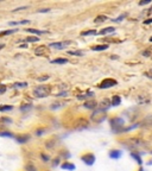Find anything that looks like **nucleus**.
Returning <instances> with one entry per match:
<instances>
[{
  "mask_svg": "<svg viewBox=\"0 0 152 171\" xmlns=\"http://www.w3.org/2000/svg\"><path fill=\"white\" fill-rule=\"evenodd\" d=\"M109 100H108V99H105V100H102L101 101V104L99 105V110L100 111H106V110H108V108H109Z\"/></svg>",
  "mask_w": 152,
  "mask_h": 171,
  "instance_id": "6e6552de",
  "label": "nucleus"
},
{
  "mask_svg": "<svg viewBox=\"0 0 152 171\" xmlns=\"http://www.w3.org/2000/svg\"><path fill=\"white\" fill-rule=\"evenodd\" d=\"M6 92V87L3 86V84H0V94H3V93Z\"/></svg>",
  "mask_w": 152,
  "mask_h": 171,
  "instance_id": "7c9ffc66",
  "label": "nucleus"
},
{
  "mask_svg": "<svg viewBox=\"0 0 152 171\" xmlns=\"http://www.w3.org/2000/svg\"><path fill=\"white\" fill-rule=\"evenodd\" d=\"M20 48H27V45H26V44H23V45H20Z\"/></svg>",
  "mask_w": 152,
  "mask_h": 171,
  "instance_id": "a19ab883",
  "label": "nucleus"
},
{
  "mask_svg": "<svg viewBox=\"0 0 152 171\" xmlns=\"http://www.w3.org/2000/svg\"><path fill=\"white\" fill-rule=\"evenodd\" d=\"M150 3V0H144V1H139V5H146Z\"/></svg>",
  "mask_w": 152,
  "mask_h": 171,
  "instance_id": "2f4dec72",
  "label": "nucleus"
},
{
  "mask_svg": "<svg viewBox=\"0 0 152 171\" xmlns=\"http://www.w3.org/2000/svg\"><path fill=\"white\" fill-rule=\"evenodd\" d=\"M34 53H36L37 56H43V55H46L48 53V48L44 46V45H40L38 48L34 49Z\"/></svg>",
  "mask_w": 152,
  "mask_h": 171,
  "instance_id": "0eeeda50",
  "label": "nucleus"
},
{
  "mask_svg": "<svg viewBox=\"0 0 152 171\" xmlns=\"http://www.w3.org/2000/svg\"><path fill=\"white\" fill-rule=\"evenodd\" d=\"M131 156H132L133 158H135V159H137V162H138L139 164H141V159H140V157H139L138 154H135V153H132V154H131Z\"/></svg>",
  "mask_w": 152,
  "mask_h": 171,
  "instance_id": "cd10ccee",
  "label": "nucleus"
},
{
  "mask_svg": "<svg viewBox=\"0 0 152 171\" xmlns=\"http://www.w3.org/2000/svg\"><path fill=\"white\" fill-rule=\"evenodd\" d=\"M0 135H3V137H13L9 132H0Z\"/></svg>",
  "mask_w": 152,
  "mask_h": 171,
  "instance_id": "c85d7f7f",
  "label": "nucleus"
},
{
  "mask_svg": "<svg viewBox=\"0 0 152 171\" xmlns=\"http://www.w3.org/2000/svg\"><path fill=\"white\" fill-rule=\"evenodd\" d=\"M25 169H26L27 171H36V168H34L32 164H27V165L25 166Z\"/></svg>",
  "mask_w": 152,
  "mask_h": 171,
  "instance_id": "bb28decb",
  "label": "nucleus"
},
{
  "mask_svg": "<svg viewBox=\"0 0 152 171\" xmlns=\"http://www.w3.org/2000/svg\"><path fill=\"white\" fill-rule=\"evenodd\" d=\"M105 119H106V114H105L103 111H100V110L94 112L93 115H92V120L95 121V122H102Z\"/></svg>",
  "mask_w": 152,
  "mask_h": 171,
  "instance_id": "7ed1b4c3",
  "label": "nucleus"
},
{
  "mask_svg": "<svg viewBox=\"0 0 152 171\" xmlns=\"http://www.w3.org/2000/svg\"><path fill=\"white\" fill-rule=\"evenodd\" d=\"M82 160H83L87 165H92V164H94V162H95V156L92 153L85 154V156H82Z\"/></svg>",
  "mask_w": 152,
  "mask_h": 171,
  "instance_id": "423d86ee",
  "label": "nucleus"
},
{
  "mask_svg": "<svg viewBox=\"0 0 152 171\" xmlns=\"http://www.w3.org/2000/svg\"><path fill=\"white\" fill-rule=\"evenodd\" d=\"M33 94L37 98H45L50 94V87L48 86H39L33 89Z\"/></svg>",
  "mask_w": 152,
  "mask_h": 171,
  "instance_id": "f257e3e1",
  "label": "nucleus"
},
{
  "mask_svg": "<svg viewBox=\"0 0 152 171\" xmlns=\"http://www.w3.org/2000/svg\"><path fill=\"white\" fill-rule=\"evenodd\" d=\"M49 11H50L49 9H44V10H39L38 12H40V13H42V12H49Z\"/></svg>",
  "mask_w": 152,
  "mask_h": 171,
  "instance_id": "e433bc0d",
  "label": "nucleus"
},
{
  "mask_svg": "<svg viewBox=\"0 0 152 171\" xmlns=\"http://www.w3.org/2000/svg\"><path fill=\"white\" fill-rule=\"evenodd\" d=\"M146 13H147V14H151V13H152V6H151V7H150L149 10H147V12H146Z\"/></svg>",
  "mask_w": 152,
  "mask_h": 171,
  "instance_id": "58836bf2",
  "label": "nucleus"
},
{
  "mask_svg": "<svg viewBox=\"0 0 152 171\" xmlns=\"http://www.w3.org/2000/svg\"><path fill=\"white\" fill-rule=\"evenodd\" d=\"M110 158H114V159H118V158L121 157V152L119 150H113V151L109 152Z\"/></svg>",
  "mask_w": 152,
  "mask_h": 171,
  "instance_id": "9b49d317",
  "label": "nucleus"
},
{
  "mask_svg": "<svg viewBox=\"0 0 152 171\" xmlns=\"http://www.w3.org/2000/svg\"><path fill=\"white\" fill-rule=\"evenodd\" d=\"M69 44H70V42H57V43H51V44L49 45V48H54V49H58V50H62V49L67 48Z\"/></svg>",
  "mask_w": 152,
  "mask_h": 171,
  "instance_id": "39448f33",
  "label": "nucleus"
},
{
  "mask_svg": "<svg viewBox=\"0 0 152 171\" xmlns=\"http://www.w3.org/2000/svg\"><path fill=\"white\" fill-rule=\"evenodd\" d=\"M16 29H12V30H7V31H3V32H0V36H7V35H12L16 32Z\"/></svg>",
  "mask_w": 152,
  "mask_h": 171,
  "instance_id": "a211bd4d",
  "label": "nucleus"
},
{
  "mask_svg": "<svg viewBox=\"0 0 152 171\" xmlns=\"http://www.w3.org/2000/svg\"><path fill=\"white\" fill-rule=\"evenodd\" d=\"M68 95V93H59L58 96H67Z\"/></svg>",
  "mask_w": 152,
  "mask_h": 171,
  "instance_id": "c9c22d12",
  "label": "nucleus"
},
{
  "mask_svg": "<svg viewBox=\"0 0 152 171\" xmlns=\"http://www.w3.org/2000/svg\"><path fill=\"white\" fill-rule=\"evenodd\" d=\"M150 42H152V37H151V38H150Z\"/></svg>",
  "mask_w": 152,
  "mask_h": 171,
  "instance_id": "37998d69",
  "label": "nucleus"
},
{
  "mask_svg": "<svg viewBox=\"0 0 152 171\" xmlns=\"http://www.w3.org/2000/svg\"><path fill=\"white\" fill-rule=\"evenodd\" d=\"M67 62H68L67 58H57V59L51 61V63H54V64H64V63H67Z\"/></svg>",
  "mask_w": 152,
  "mask_h": 171,
  "instance_id": "4468645a",
  "label": "nucleus"
},
{
  "mask_svg": "<svg viewBox=\"0 0 152 171\" xmlns=\"http://www.w3.org/2000/svg\"><path fill=\"white\" fill-rule=\"evenodd\" d=\"M85 107H86V108H89V110H94V108H96V107H98V104H96L94 100L86 101V102H85Z\"/></svg>",
  "mask_w": 152,
  "mask_h": 171,
  "instance_id": "1a4fd4ad",
  "label": "nucleus"
},
{
  "mask_svg": "<svg viewBox=\"0 0 152 171\" xmlns=\"http://www.w3.org/2000/svg\"><path fill=\"white\" fill-rule=\"evenodd\" d=\"M30 20H22V22H11L10 25H18V24H29Z\"/></svg>",
  "mask_w": 152,
  "mask_h": 171,
  "instance_id": "4be33fe9",
  "label": "nucleus"
},
{
  "mask_svg": "<svg viewBox=\"0 0 152 171\" xmlns=\"http://www.w3.org/2000/svg\"><path fill=\"white\" fill-rule=\"evenodd\" d=\"M139 171H144V170H143V169H140V170H139Z\"/></svg>",
  "mask_w": 152,
  "mask_h": 171,
  "instance_id": "c03bdc74",
  "label": "nucleus"
},
{
  "mask_svg": "<svg viewBox=\"0 0 152 171\" xmlns=\"http://www.w3.org/2000/svg\"><path fill=\"white\" fill-rule=\"evenodd\" d=\"M144 23H145V24H150V23H152V18H151V19L145 20V22H144Z\"/></svg>",
  "mask_w": 152,
  "mask_h": 171,
  "instance_id": "4c0bfd02",
  "label": "nucleus"
},
{
  "mask_svg": "<svg viewBox=\"0 0 152 171\" xmlns=\"http://www.w3.org/2000/svg\"><path fill=\"white\" fill-rule=\"evenodd\" d=\"M120 102H121L120 96H118V95L113 96V99H112V105H113V106H119V105H120Z\"/></svg>",
  "mask_w": 152,
  "mask_h": 171,
  "instance_id": "ddd939ff",
  "label": "nucleus"
},
{
  "mask_svg": "<svg viewBox=\"0 0 152 171\" xmlns=\"http://www.w3.org/2000/svg\"><path fill=\"white\" fill-rule=\"evenodd\" d=\"M110 125H112V127L115 131H121V128L124 127V125H125V121L122 120L121 118H114V119H112L110 120Z\"/></svg>",
  "mask_w": 152,
  "mask_h": 171,
  "instance_id": "f03ea898",
  "label": "nucleus"
},
{
  "mask_svg": "<svg viewBox=\"0 0 152 171\" xmlns=\"http://www.w3.org/2000/svg\"><path fill=\"white\" fill-rule=\"evenodd\" d=\"M122 18H125V14H122V16H120V17L118 18V19H113V22H120Z\"/></svg>",
  "mask_w": 152,
  "mask_h": 171,
  "instance_id": "f704fd0d",
  "label": "nucleus"
},
{
  "mask_svg": "<svg viewBox=\"0 0 152 171\" xmlns=\"http://www.w3.org/2000/svg\"><path fill=\"white\" fill-rule=\"evenodd\" d=\"M62 169H67V170L73 171L74 169H75V165H73V164H69V163H64V164H62Z\"/></svg>",
  "mask_w": 152,
  "mask_h": 171,
  "instance_id": "f3484780",
  "label": "nucleus"
},
{
  "mask_svg": "<svg viewBox=\"0 0 152 171\" xmlns=\"http://www.w3.org/2000/svg\"><path fill=\"white\" fill-rule=\"evenodd\" d=\"M89 96H93V93H92V92H88V93H86V94L79 95L77 98H79V99H87V98H89Z\"/></svg>",
  "mask_w": 152,
  "mask_h": 171,
  "instance_id": "412c9836",
  "label": "nucleus"
},
{
  "mask_svg": "<svg viewBox=\"0 0 152 171\" xmlns=\"http://www.w3.org/2000/svg\"><path fill=\"white\" fill-rule=\"evenodd\" d=\"M12 106H0V111L1 112H5V111H11Z\"/></svg>",
  "mask_w": 152,
  "mask_h": 171,
  "instance_id": "a878e982",
  "label": "nucleus"
},
{
  "mask_svg": "<svg viewBox=\"0 0 152 171\" xmlns=\"http://www.w3.org/2000/svg\"><path fill=\"white\" fill-rule=\"evenodd\" d=\"M38 40H39V38H38V37H27V38H26V42H38Z\"/></svg>",
  "mask_w": 152,
  "mask_h": 171,
  "instance_id": "393cba45",
  "label": "nucleus"
},
{
  "mask_svg": "<svg viewBox=\"0 0 152 171\" xmlns=\"http://www.w3.org/2000/svg\"><path fill=\"white\" fill-rule=\"evenodd\" d=\"M108 18L106 17V16H98V17L95 18V19H94V23H102V22H106V20H107Z\"/></svg>",
  "mask_w": 152,
  "mask_h": 171,
  "instance_id": "2eb2a0df",
  "label": "nucleus"
},
{
  "mask_svg": "<svg viewBox=\"0 0 152 171\" xmlns=\"http://www.w3.org/2000/svg\"><path fill=\"white\" fill-rule=\"evenodd\" d=\"M42 158H43L44 160H48V159H49V157H46L45 154H42Z\"/></svg>",
  "mask_w": 152,
  "mask_h": 171,
  "instance_id": "ea45409f",
  "label": "nucleus"
},
{
  "mask_svg": "<svg viewBox=\"0 0 152 171\" xmlns=\"http://www.w3.org/2000/svg\"><path fill=\"white\" fill-rule=\"evenodd\" d=\"M145 76H147V77H150V79H152V69H150V70L145 71Z\"/></svg>",
  "mask_w": 152,
  "mask_h": 171,
  "instance_id": "c756f323",
  "label": "nucleus"
},
{
  "mask_svg": "<svg viewBox=\"0 0 152 171\" xmlns=\"http://www.w3.org/2000/svg\"><path fill=\"white\" fill-rule=\"evenodd\" d=\"M68 53L69 55H74V56H82L83 55L82 51H68Z\"/></svg>",
  "mask_w": 152,
  "mask_h": 171,
  "instance_id": "5701e85b",
  "label": "nucleus"
},
{
  "mask_svg": "<svg viewBox=\"0 0 152 171\" xmlns=\"http://www.w3.org/2000/svg\"><path fill=\"white\" fill-rule=\"evenodd\" d=\"M1 121H3V122H11V119H9V118H1Z\"/></svg>",
  "mask_w": 152,
  "mask_h": 171,
  "instance_id": "473e14b6",
  "label": "nucleus"
},
{
  "mask_svg": "<svg viewBox=\"0 0 152 171\" xmlns=\"http://www.w3.org/2000/svg\"><path fill=\"white\" fill-rule=\"evenodd\" d=\"M92 35H96L95 30H88V31H82L81 36H92Z\"/></svg>",
  "mask_w": 152,
  "mask_h": 171,
  "instance_id": "dca6fc26",
  "label": "nucleus"
},
{
  "mask_svg": "<svg viewBox=\"0 0 152 171\" xmlns=\"http://www.w3.org/2000/svg\"><path fill=\"white\" fill-rule=\"evenodd\" d=\"M4 48V44H1V45H0V49H3Z\"/></svg>",
  "mask_w": 152,
  "mask_h": 171,
  "instance_id": "79ce46f5",
  "label": "nucleus"
},
{
  "mask_svg": "<svg viewBox=\"0 0 152 171\" xmlns=\"http://www.w3.org/2000/svg\"><path fill=\"white\" fill-rule=\"evenodd\" d=\"M49 76H43V77H38V81H45V80H48Z\"/></svg>",
  "mask_w": 152,
  "mask_h": 171,
  "instance_id": "72a5a7b5",
  "label": "nucleus"
},
{
  "mask_svg": "<svg viewBox=\"0 0 152 171\" xmlns=\"http://www.w3.org/2000/svg\"><path fill=\"white\" fill-rule=\"evenodd\" d=\"M116 84H118V82H116L115 80L106 79V80H103L101 83L99 84V87L101 88V89H105V88H110V87H113V86H116Z\"/></svg>",
  "mask_w": 152,
  "mask_h": 171,
  "instance_id": "20e7f679",
  "label": "nucleus"
},
{
  "mask_svg": "<svg viewBox=\"0 0 152 171\" xmlns=\"http://www.w3.org/2000/svg\"><path fill=\"white\" fill-rule=\"evenodd\" d=\"M29 139V137L27 135H25V137H18L17 138V140H18V143H20V144H23V143H25L26 140Z\"/></svg>",
  "mask_w": 152,
  "mask_h": 171,
  "instance_id": "b1692460",
  "label": "nucleus"
},
{
  "mask_svg": "<svg viewBox=\"0 0 152 171\" xmlns=\"http://www.w3.org/2000/svg\"><path fill=\"white\" fill-rule=\"evenodd\" d=\"M27 86V83L26 82H17V83L13 84V87H17V88H24Z\"/></svg>",
  "mask_w": 152,
  "mask_h": 171,
  "instance_id": "aec40b11",
  "label": "nucleus"
},
{
  "mask_svg": "<svg viewBox=\"0 0 152 171\" xmlns=\"http://www.w3.org/2000/svg\"><path fill=\"white\" fill-rule=\"evenodd\" d=\"M26 31L31 32V33H36V35H43V33H45V31H39V30H36V29H27Z\"/></svg>",
  "mask_w": 152,
  "mask_h": 171,
  "instance_id": "6ab92c4d",
  "label": "nucleus"
},
{
  "mask_svg": "<svg viewBox=\"0 0 152 171\" xmlns=\"http://www.w3.org/2000/svg\"><path fill=\"white\" fill-rule=\"evenodd\" d=\"M115 31V29L112 28V26H108V28L106 29H102L101 31H100V35H107V33H112V32H114Z\"/></svg>",
  "mask_w": 152,
  "mask_h": 171,
  "instance_id": "f8f14e48",
  "label": "nucleus"
},
{
  "mask_svg": "<svg viewBox=\"0 0 152 171\" xmlns=\"http://www.w3.org/2000/svg\"><path fill=\"white\" fill-rule=\"evenodd\" d=\"M108 49V45L107 44H101V45H94L92 50L94 51H103V50H107Z\"/></svg>",
  "mask_w": 152,
  "mask_h": 171,
  "instance_id": "9d476101",
  "label": "nucleus"
}]
</instances>
